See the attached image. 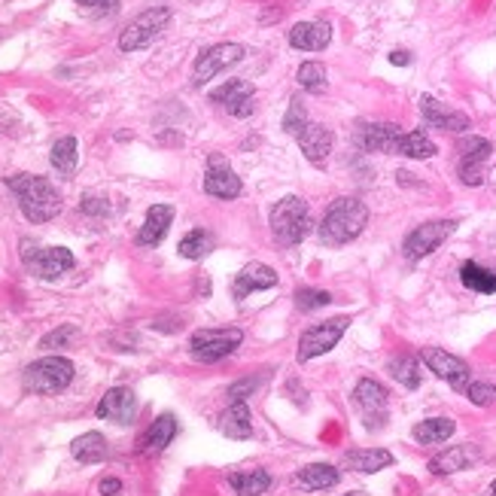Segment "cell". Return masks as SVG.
I'll return each mask as SVG.
<instances>
[{"instance_id": "5bb4252c", "label": "cell", "mask_w": 496, "mask_h": 496, "mask_svg": "<svg viewBox=\"0 0 496 496\" xmlns=\"http://www.w3.org/2000/svg\"><path fill=\"white\" fill-rule=\"evenodd\" d=\"M98 417L101 421L128 426L134 417H138V396H134V390H128V387L107 390L104 399L98 402Z\"/></svg>"}, {"instance_id": "ab89813d", "label": "cell", "mask_w": 496, "mask_h": 496, "mask_svg": "<svg viewBox=\"0 0 496 496\" xmlns=\"http://www.w3.org/2000/svg\"><path fill=\"white\" fill-rule=\"evenodd\" d=\"M73 4L83 6L89 15H98V19H110L119 13V0H73Z\"/></svg>"}, {"instance_id": "74e56055", "label": "cell", "mask_w": 496, "mask_h": 496, "mask_svg": "<svg viewBox=\"0 0 496 496\" xmlns=\"http://www.w3.org/2000/svg\"><path fill=\"white\" fill-rule=\"evenodd\" d=\"M296 305L302 307V311H317V307L332 305V293H323V289H298Z\"/></svg>"}, {"instance_id": "f546056e", "label": "cell", "mask_w": 496, "mask_h": 496, "mask_svg": "<svg viewBox=\"0 0 496 496\" xmlns=\"http://www.w3.org/2000/svg\"><path fill=\"white\" fill-rule=\"evenodd\" d=\"M338 469H332L329 463H311L298 469V484H305L307 491H329L338 484Z\"/></svg>"}, {"instance_id": "9a60e30c", "label": "cell", "mask_w": 496, "mask_h": 496, "mask_svg": "<svg viewBox=\"0 0 496 496\" xmlns=\"http://www.w3.org/2000/svg\"><path fill=\"white\" fill-rule=\"evenodd\" d=\"M402 128L396 122H363L356 128L354 141L365 152H396Z\"/></svg>"}, {"instance_id": "ba28073f", "label": "cell", "mask_w": 496, "mask_h": 496, "mask_svg": "<svg viewBox=\"0 0 496 496\" xmlns=\"http://www.w3.org/2000/svg\"><path fill=\"white\" fill-rule=\"evenodd\" d=\"M347 326H350L347 317H336V320L314 323L311 329H305L302 338H298V363H307V359L329 354V350L341 341V336L347 332Z\"/></svg>"}, {"instance_id": "d590c367", "label": "cell", "mask_w": 496, "mask_h": 496, "mask_svg": "<svg viewBox=\"0 0 496 496\" xmlns=\"http://www.w3.org/2000/svg\"><path fill=\"white\" fill-rule=\"evenodd\" d=\"M298 83H302V89L307 92H323L326 89V67L320 62H305L298 67Z\"/></svg>"}, {"instance_id": "7c38bea8", "label": "cell", "mask_w": 496, "mask_h": 496, "mask_svg": "<svg viewBox=\"0 0 496 496\" xmlns=\"http://www.w3.org/2000/svg\"><path fill=\"white\" fill-rule=\"evenodd\" d=\"M421 359L430 365V372L435 378L448 381L454 390H466L469 387V365L463 363L460 356L448 354V350H439V347H423Z\"/></svg>"}, {"instance_id": "7dc6e473", "label": "cell", "mask_w": 496, "mask_h": 496, "mask_svg": "<svg viewBox=\"0 0 496 496\" xmlns=\"http://www.w3.org/2000/svg\"><path fill=\"white\" fill-rule=\"evenodd\" d=\"M491 496H496V481H493V487H491Z\"/></svg>"}, {"instance_id": "8d00e7d4", "label": "cell", "mask_w": 496, "mask_h": 496, "mask_svg": "<svg viewBox=\"0 0 496 496\" xmlns=\"http://www.w3.org/2000/svg\"><path fill=\"white\" fill-rule=\"evenodd\" d=\"M307 122H311V119H307V110L302 107V101L293 98V101H289L287 116H284V131H287V134H293V138H296V134L302 131V128H305Z\"/></svg>"}, {"instance_id": "5b68a950", "label": "cell", "mask_w": 496, "mask_h": 496, "mask_svg": "<svg viewBox=\"0 0 496 496\" xmlns=\"http://www.w3.org/2000/svg\"><path fill=\"white\" fill-rule=\"evenodd\" d=\"M22 259L40 280H58L76 265L67 247H34L31 241H22Z\"/></svg>"}, {"instance_id": "ee69618b", "label": "cell", "mask_w": 496, "mask_h": 496, "mask_svg": "<svg viewBox=\"0 0 496 496\" xmlns=\"http://www.w3.org/2000/svg\"><path fill=\"white\" fill-rule=\"evenodd\" d=\"M122 493V481L119 478H104L101 481V496H119Z\"/></svg>"}, {"instance_id": "603a6c76", "label": "cell", "mask_w": 496, "mask_h": 496, "mask_svg": "<svg viewBox=\"0 0 496 496\" xmlns=\"http://www.w3.org/2000/svg\"><path fill=\"white\" fill-rule=\"evenodd\" d=\"M177 435V421L174 414H161L156 421L150 423V430L141 435L138 442V451L141 454H159V451H165L170 442H174Z\"/></svg>"}, {"instance_id": "4fadbf2b", "label": "cell", "mask_w": 496, "mask_h": 496, "mask_svg": "<svg viewBox=\"0 0 496 496\" xmlns=\"http://www.w3.org/2000/svg\"><path fill=\"white\" fill-rule=\"evenodd\" d=\"M460 180L466 186H481L484 183V168L493 156V143L484 138H469L460 147Z\"/></svg>"}, {"instance_id": "8992f818", "label": "cell", "mask_w": 496, "mask_h": 496, "mask_svg": "<svg viewBox=\"0 0 496 496\" xmlns=\"http://www.w3.org/2000/svg\"><path fill=\"white\" fill-rule=\"evenodd\" d=\"M244 341V332L238 326L229 329H199L190 338V350L199 363H219V359L232 356Z\"/></svg>"}, {"instance_id": "d4e9b609", "label": "cell", "mask_w": 496, "mask_h": 496, "mask_svg": "<svg viewBox=\"0 0 496 496\" xmlns=\"http://www.w3.org/2000/svg\"><path fill=\"white\" fill-rule=\"evenodd\" d=\"M219 430H222V435H229V439H250L253 423H250V412H247L244 402H232V405L219 414Z\"/></svg>"}, {"instance_id": "e575fe53", "label": "cell", "mask_w": 496, "mask_h": 496, "mask_svg": "<svg viewBox=\"0 0 496 496\" xmlns=\"http://www.w3.org/2000/svg\"><path fill=\"white\" fill-rule=\"evenodd\" d=\"M469 451L466 448H448L444 454H439L430 463V469L435 475H451V472H460V469H466L469 466Z\"/></svg>"}, {"instance_id": "d6986e66", "label": "cell", "mask_w": 496, "mask_h": 496, "mask_svg": "<svg viewBox=\"0 0 496 496\" xmlns=\"http://www.w3.org/2000/svg\"><path fill=\"white\" fill-rule=\"evenodd\" d=\"M332 43V24L329 22H298L289 31V46L302 53H323Z\"/></svg>"}, {"instance_id": "2e32d148", "label": "cell", "mask_w": 496, "mask_h": 496, "mask_svg": "<svg viewBox=\"0 0 496 496\" xmlns=\"http://www.w3.org/2000/svg\"><path fill=\"white\" fill-rule=\"evenodd\" d=\"M253 98H256V85L247 80H229L226 85L210 92L213 104H222L232 116H250L253 113Z\"/></svg>"}, {"instance_id": "277c9868", "label": "cell", "mask_w": 496, "mask_h": 496, "mask_svg": "<svg viewBox=\"0 0 496 496\" xmlns=\"http://www.w3.org/2000/svg\"><path fill=\"white\" fill-rule=\"evenodd\" d=\"M73 381V363L64 356H43L24 369V390L37 393V396H55L67 384Z\"/></svg>"}, {"instance_id": "9c48e42d", "label": "cell", "mask_w": 496, "mask_h": 496, "mask_svg": "<svg viewBox=\"0 0 496 496\" xmlns=\"http://www.w3.org/2000/svg\"><path fill=\"white\" fill-rule=\"evenodd\" d=\"M244 58V46L241 43H217V46L204 49L195 62V71H192V85H208L213 76L229 71L232 64H238Z\"/></svg>"}, {"instance_id": "8fae6325", "label": "cell", "mask_w": 496, "mask_h": 496, "mask_svg": "<svg viewBox=\"0 0 496 496\" xmlns=\"http://www.w3.org/2000/svg\"><path fill=\"white\" fill-rule=\"evenodd\" d=\"M354 402L359 405V412H363V421H365L369 430H378V426H384V421H387L390 396L378 381H372V378L359 381L356 390H354Z\"/></svg>"}, {"instance_id": "1f68e13d", "label": "cell", "mask_w": 496, "mask_h": 496, "mask_svg": "<svg viewBox=\"0 0 496 496\" xmlns=\"http://www.w3.org/2000/svg\"><path fill=\"white\" fill-rule=\"evenodd\" d=\"M229 484L235 487L238 496H262L271 487V475L262 472V469H256V472H232Z\"/></svg>"}, {"instance_id": "44dd1931", "label": "cell", "mask_w": 496, "mask_h": 496, "mask_svg": "<svg viewBox=\"0 0 496 496\" xmlns=\"http://www.w3.org/2000/svg\"><path fill=\"white\" fill-rule=\"evenodd\" d=\"M277 284V271L271 265H262V262H250L241 268V275H235V284H232V296L235 298H247L256 289H268Z\"/></svg>"}, {"instance_id": "836d02e7", "label": "cell", "mask_w": 496, "mask_h": 496, "mask_svg": "<svg viewBox=\"0 0 496 496\" xmlns=\"http://www.w3.org/2000/svg\"><path fill=\"white\" fill-rule=\"evenodd\" d=\"M49 161H53V168H55L62 177H73V170H76V138H62V141H55L53 156H49Z\"/></svg>"}, {"instance_id": "b9f144b4", "label": "cell", "mask_w": 496, "mask_h": 496, "mask_svg": "<svg viewBox=\"0 0 496 496\" xmlns=\"http://www.w3.org/2000/svg\"><path fill=\"white\" fill-rule=\"evenodd\" d=\"M256 384H259V378H247V381H238L232 384V390H229V396H232V402H244V396L250 393Z\"/></svg>"}, {"instance_id": "3957f363", "label": "cell", "mask_w": 496, "mask_h": 496, "mask_svg": "<svg viewBox=\"0 0 496 496\" xmlns=\"http://www.w3.org/2000/svg\"><path fill=\"white\" fill-rule=\"evenodd\" d=\"M314 229L311 208L298 195H287L284 201H277L271 208V235L280 247H296L302 244Z\"/></svg>"}, {"instance_id": "7a4b0ae2", "label": "cell", "mask_w": 496, "mask_h": 496, "mask_svg": "<svg viewBox=\"0 0 496 496\" xmlns=\"http://www.w3.org/2000/svg\"><path fill=\"white\" fill-rule=\"evenodd\" d=\"M365 222H369V208L363 201L350 199V195L336 199L320 222V241L326 247H345L363 235Z\"/></svg>"}, {"instance_id": "7402d4cb", "label": "cell", "mask_w": 496, "mask_h": 496, "mask_svg": "<svg viewBox=\"0 0 496 496\" xmlns=\"http://www.w3.org/2000/svg\"><path fill=\"white\" fill-rule=\"evenodd\" d=\"M170 222H174V208L170 204H152L147 210V219H143L141 232H138V244L141 247H156L161 244V238L168 235Z\"/></svg>"}, {"instance_id": "f35d334b", "label": "cell", "mask_w": 496, "mask_h": 496, "mask_svg": "<svg viewBox=\"0 0 496 496\" xmlns=\"http://www.w3.org/2000/svg\"><path fill=\"white\" fill-rule=\"evenodd\" d=\"M76 338H80V332H76V326H58L55 332H49V336L40 341V347H43V350H58V347H71Z\"/></svg>"}, {"instance_id": "ffe728a7", "label": "cell", "mask_w": 496, "mask_h": 496, "mask_svg": "<svg viewBox=\"0 0 496 496\" xmlns=\"http://www.w3.org/2000/svg\"><path fill=\"white\" fill-rule=\"evenodd\" d=\"M421 116L430 128H442V131H466L469 128V116L460 113V110L444 107L442 101H435L430 95L421 98Z\"/></svg>"}, {"instance_id": "cb8c5ba5", "label": "cell", "mask_w": 496, "mask_h": 496, "mask_svg": "<svg viewBox=\"0 0 496 496\" xmlns=\"http://www.w3.org/2000/svg\"><path fill=\"white\" fill-rule=\"evenodd\" d=\"M345 466L354 469V472H381V469L393 466V454L384 448H363V451H350V454H345Z\"/></svg>"}, {"instance_id": "4dcf8cb0", "label": "cell", "mask_w": 496, "mask_h": 496, "mask_svg": "<svg viewBox=\"0 0 496 496\" xmlns=\"http://www.w3.org/2000/svg\"><path fill=\"white\" fill-rule=\"evenodd\" d=\"M390 374L402 384V387H408V390L421 387V363H417V356H412V354L393 356L390 359Z\"/></svg>"}, {"instance_id": "bcb514c9", "label": "cell", "mask_w": 496, "mask_h": 496, "mask_svg": "<svg viewBox=\"0 0 496 496\" xmlns=\"http://www.w3.org/2000/svg\"><path fill=\"white\" fill-rule=\"evenodd\" d=\"M345 496H369V493H359V491H356V493H345Z\"/></svg>"}, {"instance_id": "30bf717a", "label": "cell", "mask_w": 496, "mask_h": 496, "mask_svg": "<svg viewBox=\"0 0 496 496\" xmlns=\"http://www.w3.org/2000/svg\"><path fill=\"white\" fill-rule=\"evenodd\" d=\"M454 229H457L454 219L423 222V226H417L414 232L405 238L402 250H405L408 259H423V256H430L433 250H439V247L448 241L451 235H454Z\"/></svg>"}, {"instance_id": "484cf974", "label": "cell", "mask_w": 496, "mask_h": 496, "mask_svg": "<svg viewBox=\"0 0 496 496\" xmlns=\"http://www.w3.org/2000/svg\"><path fill=\"white\" fill-rule=\"evenodd\" d=\"M435 143L430 141V134L426 131H402V138L396 143V152L393 156H405V159H433L435 156Z\"/></svg>"}, {"instance_id": "f6af8a7d", "label": "cell", "mask_w": 496, "mask_h": 496, "mask_svg": "<svg viewBox=\"0 0 496 496\" xmlns=\"http://www.w3.org/2000/svg\"><path fill=\"white\" fill-rule=\"evenodd\" d=\"M390 64H396V67H405V64H412V55H408V53H402V49H396V53H390Z\"/></svg>"}, {"instance_id": "7bdbcfd3", "label": "cell", "mask_w": 496, "mask_h": 496, "mask_svg": "<svg viewBox=\"0 0 496 496\" xmlns=\"http://www.w3.org/2000/svg\"><path fill=\"white\" fill-rule=\"evenodd\" d=\"M83 210L85 213H107L110 204L104 199H89V195H85V199H83Z\"/></svg>"}, {"instance_id": "4316f807", "label": "cell", "mask_w": 496, "mask_h": 496, "mask_svg": "<svg viewBox=\"0 0 496 496\" xmlns=\"http://www.w3.org/2000/svg\"><path fill=\"white\" fill-rule=\"evenodd\" d=\"M71 454L80 460V463H101L107 460V439L101 433H85L80 439H73L71 444Z\"/></svg>"}, {"instance_id": "60d3db41", "label": "cell", "mask_w": 496, "mask_h": 496, "mask_svg": "<svg viewBox=\"0 0 496 496\" xmlns=\"http://www.w3.org/2000/svg\"><path fill=\"white\" fill-rule=\"evenodd\" d=\"M466 396H469L472 405L487 408V405H493V402H496V387H491V384H469Z\"/></svg>"}, {"instance_id": "f1b7e54d", "label": "cell", "mask_w": 496, "mask_h": 496, "mask_svg": "<svg viewBox=\"0 0 496 496\" xmlns=\"http://www.w3.org/2000/svg\"><path fill=\"white\" fill-rule=\"evenodd\" d=\"M454 421L451 417H430V421H421L414 426V439L421 444H442L454 435Z\"/></svg>"}, {"instance_id": "83f0119b", "label": "cell", "mask_w": 496, "mask_h": 496, "mask_svg": "<svg viewBox=\"0 0 496 496\" xmlns=\"http://www.w3.org/2000/svg\"><path fill=\"white\" fill-rule=\"evenodd\" d=\"M460 280H463V287L472 289V293H484V296L496 293V271L484 268V265H478V262H463Z\"/></svg>"}, {"instance_id": "e0dca14e", "label": "cell", "mask_w": 496, "mask_h": 496, "mask_svg": "<svg viewBox=\"0 0 496 496\" xmlns=\"http://www.w3.org/2000/svg\"><path fill=\"white\" fill-rule=\"evenodd\" d=\"M241 177L226 165V159L210 156L208 159V177H204V192L213 199H238L241 195Z\"/></svg>"}, {"instance_id": "52a82bcc", "label": "cell", "mask_w": 496, "mask_h": 496, "mask_svg": "<svg viewBox=\"0 0 496 496\" xmlns=\"http://www.w3.org/2000/svg\"><path fill=\"white\" fill-rule=\"evenodd\" d=\"M170 22V10L168 6H152V10L141 13L134 22L125 24V31L119 34V49L122 53H138V49H147L152 40L165 31V24Z\"/></svg>"}, {"instance_id": "ac0fdd59", "label": "cell", "mask_w": 496, "mask_h": 496, "mask_svg": "<svg viewBox=\"0 0 496 496\" xmlns=\"http://www.w3.org/2000/svg\"><path fill=\"white\" fill-rule=\"evenodd\" d=\"M298 141V150H302V156L307 161H314V165H323L326 156L332 152V143H336V134L329 131L326 125H317V122H307L302 131L296 134Z\"/></svg>"}, {"instance_id": "6da1fadb", "label": "cell", "mask_w": 496, "mask_h": 496, "mask_svg": "<svg viewBox=\"0 0 496 496\" xmlns=\"http://www.w3.org/2000/svg\"><path fill=\"white\" fill-rule=\"evenodd\" d=\"M6 186L13 190L15 201L31 222H49L62 213V195L46 177L37 174H13L6 177Z\"/></svg>"}, {"instance_id": "d6a6232c", "label": "cell", "mask_w": 496, "mask_h": 496, "mask_svg": "<svg viewBox=\"0 0 496 496\" xmlns=\"http://www.w3.org/2000/svg\"><path fill=\"white\" fill-rule=\"evenodd\" d=\"M177 250L183 259H204V256L213 250V235L204 232V229H192V232L180 241Z\"/></svg>"}]
</instances>
